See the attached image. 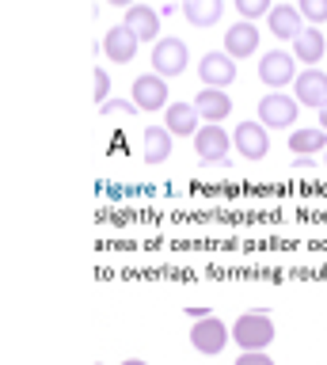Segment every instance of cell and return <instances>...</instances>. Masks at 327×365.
Listing matches in <instances>:
<instances>
[{"label": "cell", "instance_id": "cell-1", "mask_svg": "<svg viewBox=\"0 0 327 365\" xmlns=\"http://www.w3.org/2000/svg\"><path fill=\"white\" fill-rule=\"evenodd\" d=\"M232 339L240 342V350H266L274 342V324H270V312H244L232 324Z\"/></svg>", "mask_w": 327, "mask_h": 365}, {"label": "cell", "instance_id": "cell-2", "mask_svg": "<svg viewBox=\"0 0 327 365\" xmlns=\"http://www.w3.org/2000/svg\"><path fill=\"white\" fill-rule=\"evenodd\" d=\"M297 110L301 103L289 99L286 91H266L263 99H259V122L270 125V130H286V125L297 122Z\"/></svg>", "mask_w": 327, "mask_h": 365}, {"label": "cell", "instance_id": "cell-3", "mask_svg": "<svg viewBox=\"0 0 327 365\" xmlns=\"http://www.w3.org/2000/svg\"><path fill=\"white\" fill-rule=\"evenodd\" d=\"M259 80H263L266 88H286L297 80V57L286 53V50H270L263 53V61H259Z\"/></svg>", "mask_w": 327, "mask_h": 365}, {"label": "cell", "instance_id": "cell-4", "mask_svg": "<svg viewBox=\"0 0 327 365\" xmlns=\"http://www.w3.org/2000/svg\"><path fill=\"white\" fill-rule=\"evenodd\" d=\"M229 148H236L232 145V137L221 130V125H202V130L194 133V153L202 156V164H224L229 160Z\"/></svg>", "mask_w": 327, "mask_h": 365}, {"label": "cell", "instance_id": "cell-5", "mask_svg": "<svg viewBox=\"0 0 327 365\" xmlns=\"http://www.w3.org/2000/svg\"><path fill=\"white\" fill-rule=\"evenodd\" d=\"M229 339H232V327H224V319H217V316L198 319L194 331H190V342H194V350H198V354H206V358L221 354Z\"/></svg>", "mask_w": 327, "mask_h": 365}, {"label": "cell", "instance_id": "cell-6", "mask_svg": "<svg viewBox=\"0 0 327 365\" xmlns=\"http://www.w3.org/2000/svg\"><path fill=\"white\" fill-rule=\"evenodd\" d=\"M187 42H179V38H164V42H156L152 46V73L156 76H179L187 68Z\"/></svg>", "mask_w": 327, "mask_h": 365}, {"label": "cell", "instance_id": "cell-7", "mask_svg": "<svg viewBox=\"0 0 327 365\" xmlns=\"http://www.w3.org/2000/svg\"><path fill=\"white\" fill-rule=\"evenodd\" d=\"M198 76H202V84L206 88H229L232 80H236V61L224 50H213V53H206L198 61Z\"/></svg>", "mask_w": 327, "mask_h": 365}, {"label": "cell", "instance_id": "cell-8", "mask_svg": "<svg viewBox=\"0 0 327 365\" xmlns=\"http://www.w3.org/2000/svg\"><path fill=\"white\" fill-rule=\"evenodd\" d=\"M293 91H297L301 107L323 110L327 107V73H320V68H304V73H297V80H293Z\"/></svg>", "mask_w": 327, "mask_h": 365}, {"label": "cell", "instance_id": "cell-9", "mask_svg": "<svg viewBox=\"0 0 327 365\" xmlns=\"http://www.w3.org/2000/svg\"><path fill=\"white\" fill-rule=\"evenodd\" d=\"M232 145H236V153H244L247 160H263L270 153V137H266V125L263 122H240L236 125V133H232Z\"/></svg>", "mask_w": 327, "mask_h": 365}, {"label": "cell", "instance_id": "cell-10", "mask_svg": "<svg viewBox=\"0 0 327 365\" xmlns=\"http://www.w3.org/2000/svg\"><path fill=\"white\" fill-rule=\"evenodd\" d=\"M133 103H137V110H160L167 103V80L156 76V73H145L133 80Z\"/></svg>", "mask_w": 327, "mask_h": 365}, {"label": "cell", "instance_id": "cell-11", "mask_svg": "<svg viewBox=\"0 0 327 365\" xmlns=\"http://www.w3.org/2000/svg\"><path fill=\"white\" fill-rule=\"evenodd\" d=\"M137 34H133L126 23H118V27H110L107 34H103V53L110 57V61H118V65H126V61H133V53H137Z\"/></svg>", "mask_w": 327, "mask_h": 365}, {"label": "cell", "instance_id": "cell-12", "mask_svg": "<svg viewBox=\"0 0 327 365\" xmlns=\"http://www.w3.org/2000/svg\"><path fill=\"white\" fill-rule=\"evenodd\" d=\"M259 50V31H255V23H247V19H240V23H232L229 31H224V53L232 57H251Z\"/></svg>", "mask_w": 327, "mask_h": 365}, {"label": "cell", "instance_id": "cell-13", "mask_svg": "<svg viewBox=\"0 0 327 365\" xmlns=\"http://www.w3.org/2000/svg\"><path fill=\"white\" fill-rule=\"evenodd\" d=\"M202 114L194 110V103H167L164 110V125L172 130V137H194L202 130Z\"/></svg>", "mask_w": 327, "mask_h": 365}, {"label": "cell", "instance_id": "cell-14", "mask_svg": "<svg viewBox=\"0 0 327 365\" xmlns=\"http://www.w3.org/2000/svg\"><path fill=\"white\" fill-rule=\"evenodd\" d=\"M194 110L202 114V122H209V125H217L229 118V110H232V99L224 96L221 88H202L198 96H194Z\"/></svg>", "mask_w": 327, "mask_h": 365}, {"label": "cell", "instance_id": "cell-15", "mask_svg": "<svg viewBox=\"0 0 327 365\" xmlns=\"http://www.w3.org/2000/svg\"><path fill=\"white\" fill-rule=\"evenodd\" d=\"M126 27L137 34L141 42H160L156 38V34H160V16H156V11L149 8V4H133V8H126Z\"/></svg>", "mask_w": 327, "mask_h": 365}, {"label": "cell", "instance_id": "cell-16", "mask_svg": "<svg viewBox=\"0 0 327 365\" xmlns=\"http://www.w3.org/2000/svg\"><path fill=\"white\" fill-rule=\"evenodd\" d=\"M270 34H278V38H297V34L304 31V16L293 4H278V8H270Z\"/></svg>", "mask_w": 327, "mask_h": 365}, {"label": "cell", "instance_id": "cell-17", "mask_svg": "<svg viewBox=\"0 0 327 365\" xmlns=\"http://www.w3.org/2000/svg\"><path fill=\"white\" fill-rule=\"evenodd\" d=\"M323 50H327V38L316 27H304L297 38H293V57L297 61H304V65H312L316 68V61L323 57Z\"/></svg>", "mask_w": 327, "mask_h": 365}, {"label": "cell", "instance_id": "cell-18", "mask_svg": "<svg viewBox=\"0 0 327 365\" xmlns=\"http://www.w3.org/2000/svg\"><path fill=\"white\" fill-rule=\"evenodd\" d=\"M172 156V130L167 125H149L145 130V164H164Z\"/></svg>", "mask_w": 327, "mask_h": 365}, {"label": "cell", "instance_id": "cell-19", "mask_svg": "<svg viewBox=\"0 0 327 365\" xmlns=\"http://www.w3.org/2000/svg\"><path fill=\"white\" fill-rule=\"evenodd\" d=\"M183 16L194 27H213L221 19V0H183Z\"/></svg>", "mask_w": 327, "mask_h": 365}, {"label": "cell", "instance_id": "cell-20", "mask_svg": "<svg viewBox=\"0 0 327 365\" xmlns=\"http://www.w3.org/2000/svg\"><path fill=\"white\" fill-rule=\"evenodd\" d=\"M289 153H327V133L320 125H312V130H293L289 133Z\"/></svg>", "mask_w": 327, "mask_h": 365}, {"label": "cell", "instance_id": "cell-21", "mask_svg": "<svg viewBox=\"0 0 327 365\" xmlns=\"http://www.w3.org/2000/svg\"><path fill=\"white\" fill-rule=\"evenodd\" d=\"M270 0H236V11H240V16L247 19V23H255L259 16H270Z\"/></svg>", "mask_w": 327, "mask_h": 365}, {"label": "cell", "instance_id": "cell-22", "mask_svg": "<svg viewBox=\"0 0 327 365\" xmlns=\"http://www.w3.org/2000/svg\"><path fill=\"white\" fill-rule=\"evenodd\" d=\"M297 11H301V16L312 23V27H320V23L327 19V0H301Z\"/></svg>", "mask_w": 327, "mask_h": 365}, {"label": "cell", "instance_id": "cell-23", "mask_svg": "<svg viewBox=\"0 0 327 365\" xmlns=\"http://www.w3.org/2000/svg\"><path fill=\"white\" fill-rule=\"evenodd\" d=\"M99 110H103V114H133V110H137V103H133V99H107Z\"/></svg>", "mask_w": 327, "mask_h": 365}, {"label": "cell", "instance_id": "cell-24", "mask_svg": "<svg viewBox=\"0 0 327 365\" xmlns=\"http://www.w3.org/2000/svg\"><path fill=\"white\" fill-rule=\"evenodd\" d=\"M107 96H110V76L103 73V68H95V103L99 107L107 103Z\"/></svg>", "mask_w": 327, "mask_h": 365}, {"label": "cell", "instance_id": "cell-25", "mask_svg": "<svg viewBox=\"0 0 327 365\" xmlns=\"http://www.w3.org/2000/svg\"><path fill=\"white\" fill-rule=\"evenodd\" d=\"M236 365H274V361H270L263 350H244L240 358H236Z\"/></svg>", "mask_w": 327, "mask_h": 365}, {"label": "cell", "instance_id": "cell-26", "mask_svg": "<svg viewBox=\"0 0 327 365\" xmlns=\"http://www.w3.org/2000/svg\"><path fill=\"white\" fill-rule=\"evenodd\" d=\"M187 316H190V319H194V324H198V319H209L213 312H209L206 304H194V308H187Z\"/></svg>", "mask_w": 327, "mask_h": 365}, {"label": "cell", "instance_id": "cell-27", "mask_svg": "<svg viewBox=\"0 0 327 365\" xmlns=\"http://www.w3.org/2000/svg\"><path fill=\"white\" fill-rule=\"evenodd\" d=\"M107 4H118V8H133V0H107Z\"/></svg>", "mask_w": 327, "mask_h": 365}, {"label": "cell", "instance_id": "cell-28", "mask_svg": "<svg viewBox=\"0 0 327 365\" xmlns=\"http://www.w3.org/2000/svg\"><path fill=\"white\" fill-rule=\"evenodd\" d=\"M320 130H323V133H327V107H323V110H320Z\"/></svg>", "mask_w": 327, "mask_h": 365}, {"label": "cell", "instance_id": "cell-29", "mask_svg": "<svg viewBox=\"0 0 327 365\" xmlns=\"http://www.w3.org/2000/svg\"><path fill=\"white\" fill-rule=\"evenodd\" d=\"M122 365H145L141 358H130V361H122Z\"/></svg>", "mask_w": 327, "mask_h": 365}, {"label": "cell", "instance_id": "cell-30", "mask_svg": "<svg viewBox=\"0 0 327 365\" xmlns=\"http://www.w3.org/2000/svg\"><path fill=\"white\" fill-rule=\"evenodd\" d=\"M323 160H327V153H323Z\"/></svg>", "mask_w": 327, "mask_h": 365}]
</instances>
